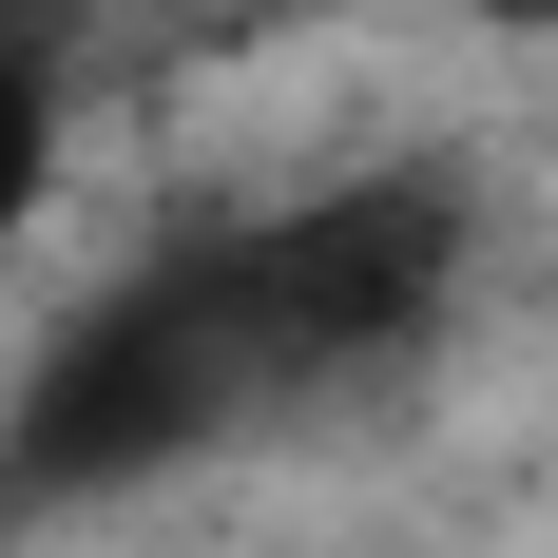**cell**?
Returning <instances> with one entry per match:
<instances>
[{"label": "cell", "instance_id": "277c9868", "mask_svg": "<svg viewBox=\"0 0 558 558\" xmlns=\"http://www.w3.org/2000/svg\"><path fill=\"white\" fill-rule=\"evenodd\" d=\"M444 20H501V39H558V0H444Z\"/></svg>", "mask_w": 558, "mask_h": 558}, {"label": "cell", "instance_id": "6da1fadb", "mask_svg": "<svg viewBox=\"0 0 558 558\" xmlns=\"http://www.w3.org/2000/svg\"><path fill=\"white\" fill-rule=\"evenodd\" d=\"M251 424H289L251 366L213 231H155L135 270H97L20 366H0V501H135L173 462H231Z\"/></svg>", "mask_w": 558, "mask_h": 558}, {"label": "cell", "instance_id": "3957f363", "mask_svg": "<svg viewBox=\"0 0 558 558\" xmlns=\"http://www.w3.org/2000/svg\"><path fill=\"white\" fill-rule=\"evenodd\" d=\"M58 155H77V39L58 0H0V251L58 213Z\"/></svg>", "mask_w": 558, "mask_h": 558}, {"label": "cell", "instance_id": "7a4b0ae2", "mask_svg": "<svg viewBox=\"0 0 558 558\" xmlns=\"http://www.w3.org/2000/svg\"><path fill=\"white\" fill-rule=\"evenodd\" d=\"M213 251H231L270 404L308 424V404H347V386H386V366L444 347L462 270H482V173L462 155H366V173L270 193V213H213Z\"/></svg>", "mask_w": 558, "mask_h": 558}]
</instances>
